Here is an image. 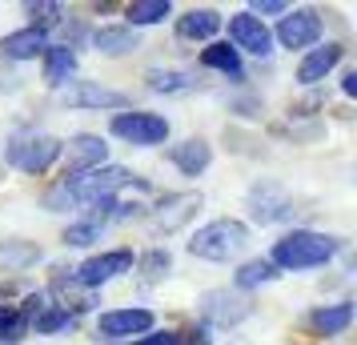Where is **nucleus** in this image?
<instances>
[{"instance_id": "obj_5", "label": "nucleus", "mask_w": 357, "mask_h": 345, "mask_svg": "<svg viewBox=\"0 0 357 345\" xmlns=\"http://www.w3.org/2000/svg\"><path fill=\"white\" fill-rule=\"evenodd\" d=\"M56 100L68 105V109H125L129 97L116 93V89H105L97 81H68L56 89Z\"/></svg>"}, {"instance_id": "obj_28", "label": "nucleus", "mask_w": 357, "mask_h": 345, "mask_svg": "<svg viewBox=\"0 0 357 345\" xmlns=\"http://www.w3.org/2000/svg\"><path fill=\"white\" fill-rule=\"evenodd\" d=\"M29 333V317L20 305H0V342H20Z\"/></svg>"}, {"instance_id": "obj_31", "label": "nucleus", "mask_w": 357, "mask_h": 345, "mask_svg": "<svg viewBox=\"0 0 357 345\" xmlns=\"http://www.w3.org/2000/svg\"><path fill=\"white\" fill-rule=\"evenodd\" d=\"M61 13H65L61 4H29V17L36 20L33 29H45V24H52V20L61 17Z\"/></svg>"}, {"instance_id": "obj_35", "label": "nucleus", "mask_w": 357, "mask_h": 345, "mask_svg": "<svg viewBox=\"0 0 357 345\" xmlns=\"http://www.w3.org/2000/svg\"><path fill=\"white\" fill-rule=\"evenodd\" d=\"M177 345H209L205 337H189V342H177Z\"/></svg>"}, {"instance_id": "obj_8", "label": "nucleus", "mask_w": 357, "mask_h": 345, "mask_svg": "<svg viewBox=\"0 0 357 345\" xmlns=\"http://www.w3.org/2000/svg\"><path fill=\"white\" fill-rule=\"evenodd\" d=\"M229 40H233V49L237 52H253V56H269L273 52V36L269 29L261 24V17L253 13H237V17H229Z\"/></svg>"}, {"instance_id": "obj_22", "label": "nucleus", "mask_w": 357, "mask_h": 345, "mask_svg": "<svg viewBox=\"0 0 357 345\" xmlns=\"http://www.w3.org/2000/svg\"><path fill=\"white\" fill-rule=\"evenodd\" d=\"M281 273H277L273 261H265V257H257V261H245L237 273H233V281H237V289H253V285H269V281H277Z\"/></svg>"}, {"instance_id": "obj_32", "label": "nucleus", "mask_w": 357, "mask_h": 345, "mask_svg": "<svg viewBox=\"0 0 357 345\" xmlns=\"http://www.w3.org/2000/svg\"><path fill=\"white\" fill-rule=\"evenodd\" d=\"M265 13V17H281V13H289V4H281V0H257L253 4V17Z\"/></svg>"}, {"instance_id": "obj_13", "label": "nucleus", "mask_w": 357, "mask_h": 345, "mask_svg": "<svg viewBox=\"0 0 357 345\" xmlns=\"http://www.w3.org/2000/svg\"><path fill=\"white\" fill-rule=\"evenodd\" d=\"M49 49V36H45V29H17V33H8L4 40H0V56H8V61H33L36 52Z\"/></svg>"}, {"instance_id": "obj_15", "label": "nucleus", "mask_w": 357, "mask_h": 345, "mask_svg": "<svg viewBox=\"0 0 357 345\" xmlns=\"http://www.w3.org/2000/svg\"><path fill=\"white\" fill-rule=\"evenodd\" d=\"M169 161L177 164L185 177H197V173H205L213 161V148L201 141V137H189V141H181V145L169 148Z\"/></svg>"}, {"instance_id": "obj_16", "label": "nucleus", "mask_w": 357, "mask_h": 345, "mask_svg": "<svg viewBox=\"0 0 357 345\" xmlns=\"http://www.w3.org/2000/svg\"><path fill=\"white\" fill-rule=\"evenodd\" d=\"M149 325H153L149 309H113L100 317V333L105 337H132V333H145Z\"/></svg>"}, {"instance_id": "obj_17", "label": "nucleus", "mask_w": 357, "mask_h": 345, "mask_svg": "<svg viewBox=\"0 0 357 345\" xmlns=\"http://www.w3.org/2000/svg\"><path fill=\"white\" fill-rule=\"evenodd\" d=\"M341 56H345V49L341 45H325V49H313L297 65V81L301 84H317V81H325V72H333V68L341 65Z\"/></svg>"}, {"instance_id": "obj_2", "label": "nucleus", "mask_w": 357, "mask_h": 345, "mask_svg": "<svg viewBox=\"0 0 357 345\" xmlns=\"http://www.w3.org/2000/svg\"><path fill=\"white\" fill-rule=\"evenodd\" d=\"M333 253H337V241H333V237L309 233V229H293L273 245V257H269V261H273L277 269H317V265H325Z\"/></svg>"}, {"instance_id": "obj_4", "label": "nucleus", "mask_w": 357, "mask_h": 345, "mask_svg": "<svg viewBox=\"0 0 357 345\" xmlns=\"http://www.w3.org/2000/svg\"><path fill=\"white\" fill-rule=\"evenodd\" d=\"M56 157H61V141L49 137V132H29V137H17L8 145V161L17 164L20 173H45Z\"/></svg>"}, {"instance_id": "obj_10", "label": "nucleus", "mask_w": 357, "mask_h": 345, "mask_svg": "<svg viewBox=\"0 0 357 345\" xmlns=\"http://www.w3.org/2000/svg\"><path fill=\"white\" fill-rule=\"evenodd\" d=\"M201 313L213 325H237V321H245L253 313V301L241 293H229V289H209L201 297Z\"/></svg>"}, {"instance_id": "obj_29", "label": "nucleus", "mask_w": 357, "mask_h": 345, "mask_svg": "<svg viewBox=\"0 0 357 345\" xmlns=\"http://www.w3.org/2000/svg\"><path fill=\"white\" fill-rule=\"evenodd\" d=\"M100 229H105V225H97V221H81V225H68L65 245H93V241L100 237Z\"/></svg>"}, {"instance_id": "obj_21", "label": "nucleus", "mask_w": 357, "mask_h": 345, "mask_svg": "<svg viewBox=\"0 0 357 345\" xmlns=\"http://www.w3.org/2000/svg\"><path fill=\"white\" fill-rule=\"evenodd\" d=\"M201 61H205V68H217V72H225V77H233V81H241V77H245L241 52L229 49V45H209Z\"/></svg>"}, {"instance_id": "obj_20", "label": "nucleus", "mask_w": 357, "mask_h": 345, "mask_svg": "<svg viewBox=\"0 0 357 345\" xmlns=\"http://www.w3.org/2000/svg\"><path fill=\"white\" fill-rule=\"evenodd\" d=\"M349 321H354V305H349V301H341V305H325V309H317L313 317H309V325L317 329V333H325V337L345 333Z\"/></svg>"}, {"instance_id": "obj_18", "label": "nucleus", "mask_w": 357, "mask_h": 345, "mask_svg": "<svg viewBox=\"0 0 357 345\" xmlns=\"http://www.w3.org/2000/svg\"><path fill=\"white\" fill-rule=\"evenodd\" d=\"M217 29H221V17L213 8H193V13L177 17V36H185V40H213Z\"/></svg>"}, {"instance_id": "obj_34", "label": "nucleus", "mask_w": 357, "mask_h": 345, "mask_svg": "<svg viewBox=\"0 0 357 345\" xmlns=\"http://www.w3.org/2000/svg\"><path fill=\"white\" fill-rule=\"evenodd\" d=\"M341 89H345V97H354V93H357V72H345V81H341Z\"/></svg>"}, {"instance_id": "obj_12", "label": "nucleus", "mask_w": 357, "mask_h": 345, "mask_svg": "<svg viewBox=\"0 0 357 345\" xmlns=\"http://www.w3.org/2000/svg\"><path fill=\"white\" fill-rule=\"evenodd\" d=\"M105 157H109L105 137H93V132L73 137V141H68V161H65V181L68 177H81V173H89V169H100Z\"/></svg>"}, {"instance_id": "obj_19", "label": "nucleus", "mask_w": 357, "mask_h": 345, "mask_svg": "<svg viewBox=\"0 0 357 345\" xmlns=\"http://www.w3.org/2000/svg\"><path fill=\"white\" fill-rule=\"evenodd\" d=\"M73 72H77V52L68 49V45H49L45 49V81L61 89Z\"/></svg>"}, {"instance_id": "obj_11", "label": "nucleus", "mask_w": 357, "mask_h": 345, "mask_svg": "<svg viewBox=\"0 0 357 345\" xmlns=\"http://www.w3.org/2000/svg\"><path fill=\"white\" fill-rule=\"evenodd\" d=\"M132 257L129 249H113V253H100V257H89V261L77 269V281H81L84 289H97L105 281H113L116 273H129L132 269Z\"/></svg>"}, {"instance_id": "obj_24", "label": "nucleus", "mask_w": 357, "mask_h": 345, "mask_svg": "<svg viewBox=\"0 0 357 345\" xmlns=\"http://www.w3.org/2000/svg\"><path fill=\"white\" fill-rule=\"evenodd\" d=\"M93 45H97V52L121 56V52L137 49V33H132V29H100V33L93 36Z\"/></svg>"}, {"instance_id": "obj_14", "label": "nucleus", "mask_w": 357, "mask_h": 345, "mask_svg": "<svg viewBox=\"0 0 357 345\" xmlns=\"http://www.w3.org/2000/svg\"><path fill=\"white\" fill-rule=\"evenodd\" d=\"M249 209H253V221L269 225V221H277V217H285L289 193H285L281 185H257V189L249 193Z\"/></svg>"}, {"instance_id": "obj_1", "label": "nucleus", "mask_w": 357, "mask_h": 345, "mask_svg": "<svg viewBox=\"0 0 357 345\" xmlns=\"http://www.w3.org/2000/svg\"><path fill=\"white\" fill-rule=\"evenodd\" d=\"M132 177L129 169H121V164H100V169H89L81 177H68L61 181L56 189L45 193V205L49 209H68V205H97V201L113 197L116 189H125Z\"/></svg>"}, {"instance_id": "obj_23", "label": "nucleus", "mask_w": 357, "mask_h": 345, "mask_svg": "<svg viewBox=\"0 0 357 345\" xmlns=\"http://www.w3.org/2000/svg\"><path fill=\"white\" fill-rule=\"evenodd\" d=\"M193 84L197 81L189 72H181V68H153V72H149V89H153V93H189Z\"/></svg>"}, {"instance_id": "obj_7", "label": "nucleus", "mask_w": 357, "mask_h": 345, "mask_svg": "<svg viewBox=\"0 0 357 345\" xmlns=\"http://www.w3.org/2000/svg\"><path fill=\"white\" fill-rule=\"evenodd\" d=\"M201 205H205L201 193H169V197L153 209L149 229H153V233H177L181 225H189V221H193Z\"/></svg>"}, {"instance_id": "obj_33", "label": "nucleus", "mask_w": 357, "mask_h": 345, "mask_svg": "<svg viewBox=\"0 0 357 345\" xmlns=\"http://www.w3.org/2000/svg\"><path fill=\"white\" fill-rule=\"evenodd\" d=\"M181 337L177 333H149V337H141V342H132V345H177Z\"/></svg>"}, {"instance_id": "obj_30", "label": "nucleus", "mask_w": 357, "mask_h": 345, "mask_svg": "<svg viewBox=\"0 0 357 345\" xmlns=\"http://www.w3.org/2000/svg\"><path fill=\"white\" fill-rule=\"evenodd\" d=\"M173 265L169 257V249H153L149 257H141V269H145V277H165V269Z\"/></svg>"}, {"instance_id": "obj_3", "label": "nucleus", "mask_w": 357, "mask_h": 345, "mask_svg": "<svg viewBox=\"0 0 357 345\" xmlns=\"http://www.w3.org/2000/svg\"><path fill=\"white\" fill-rule=\"evenodd\" d=\"M245 245H249V229H245L241 221L225 217V221H209L205 229H197L193 241H189V253L201 257V261H229Z\"/></svg>"}, {"instance_id": "obj_25", "label": "nucleus", "mask_w": 357, "mask_h": 345, "mask_svg": "<svg viewBox=\"0 0 357 345\" xmlns=\"http://www.w3.org/2000/svg\"><path fill=\"white\" fill-rule=\"evenodd\" d=\"M40 261V249L33 241H4L0 245V265L4 269H24V265H36Z\"/></svg>"}, {"instance_id": "obj_9", "label": "nucleus", "mask_w": 357, "mask_h": 345, "mask_svg": "<svg viewBox=\"0 0 357 345\" xmlns=\"http://www.w3.org/2000/svg\"><path fill=\"white\" fill-rule=\"evenodd\" d=\"M277 40L285 49H309L321 40V17L313 8H297V13H285L281 24H277Z\"/></svg>"}, {"instance_id": "obj_26", "label": "nucleus", "mask_w": 357, "mask_h": 345, "mask_svg": "<svg viewBox=\"0 0 357 345\" xmlns=\"http://www.w3.org/2000/svg\"><path fill=\"white\" fill-rule=\"evenodd\" d=\"M173 13V4L169 0H137V4H129V29H137V24H157V20H165Z\"/></svg>"}, {"instance_id": "obj_27", "label": "nucleus", "mask_w": 357, "mask_h": 345, "mask_svg": "<svg viewBox=\"0 0 357 345\" xmlns=\"http://www.w3.org/2000/svg\"><path fill=\"white\" fill-rule=\"evenodd\" d=\"M73 321H77V317H73L68 309H61V305H45L29 325H36V333H61V329H73Z\"/></svg>"}, {"instance_id": "obj_6", "label": "nucleus", "mask_w": 357, "mask_h": 345, "mask_svg": "<svg viewBox=\"0 0 357 345\" xmlns=\"http://www.w3.org/2000/svg\"><path fill=\"white\" fill-rule=\"evenodd\" d=\"M113 132L121 141H129V145H161L165 137H169V121L157 113H121L113 116Z\"/></svg>"}]
</instances>
